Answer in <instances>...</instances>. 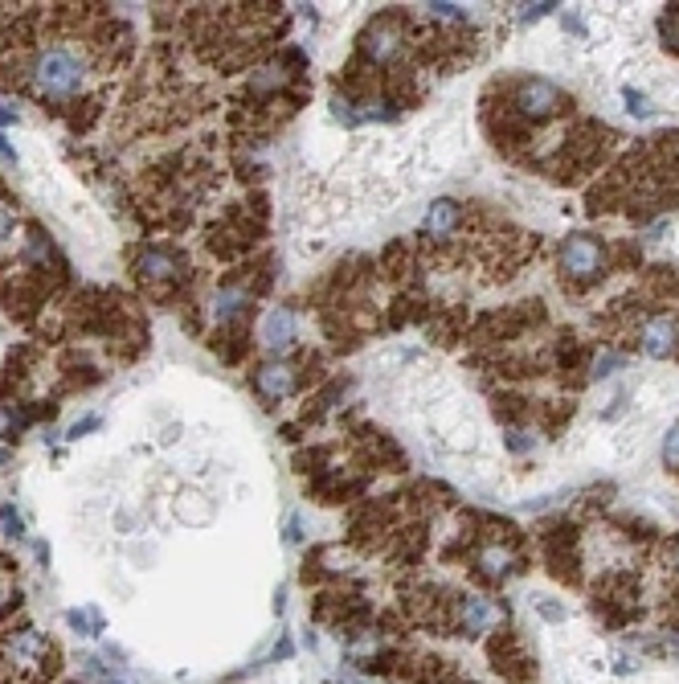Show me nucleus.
<instances>
[{"mask_svg":"<svg viewBox=\"0 0 679 684\" xmlns=\"http://www.w3.org/2000/svg\"><path fill=\"white\" fill-rule=\"evenodd\" d=\"M618 365H622V357H618V353H602V357L594 361V377H610Z\"/></svg>","mask_w":679,"mask_h":684,"instance_id":"6ab92c4d","label":"nucleus"},{"mask_svg":"<svg viewBox=\"0 0 679 684\" xmlns=\"http://www.w3.org/2000/svg\"><path fill=\"white\" fill-rule=\"evenodd\" d=\"M258 336H262V345H266L270 353H287V349L295 345V316H291L287 308H270V312L262 316Z\"/></svg>","mask_w":679,"mask_h":684,"instance_id":"9d476101","label":"nucleus"},{"mask_svg":"<svg viewBox=\"0 0 679 684\" xmlns=\"http://www.w3.org/2000/svg\"><path fill=\"white\" fill-rule=\"evenodd\" d=\"M66 623H70V627H78L82 635H99V631H103V619H99V615H90V611H70V615H66Z\"/></svg>","mask_w":679,"mask_h":684,"instance_id":"4468645a","label":"nucleus"},{"mask_svg":"<svg viewBox=\"0 0 679 684\" xmlns=\"http://www.w3.org/2000/svg\"><path fill=\"white\" fill-rule=\"evenodd\" d=\"M54 664H58V652L41 631L5 627V635H0V672L9 680H21V684L45 680V676H54Z\"/></svg>","mask_w":679,"mask_h":684,"instance_id":"f03ea898","label":"nucleus"},{"mask_svg":"<svg viewBox=\"0 0 679 684\" xmlns=\"http://www.w3.org/2000/svg\"><path fill=\"white\" fill-rule=\"evenodd\" d=\"M299 537H303V533H299V517H291V521H287V541H291V545H295V541H299Z\"/></svg>","mask_w":679,"mask_h":684,"instance_id":"a878e982","label":"nucleus"},{"mask_svg":"<svg viewBox=\"0 0 679 684\" xmlns=\"http://www.w3.org/2000/svg\"><path fill=\"white\" fill-rule=\"evenodd\" d=\"M86 87V54L74 50V46H45L33 62V91L41 99H54V103H70L78 99Z\"/></svg>","mask_w":679,"mask_h":684,"instance_id":"f257e3e1","label":"nucleus"},{"mask_svg":"<svg viewBox=\"0 0 679 684\" xmlns=\"http://www.w3.org/2000/svg\"><path fill=\"white\" fill-rule=\"evenodd\" d=\"M504 443H508V447H512L516 455H520V451L536 447V435H528V431H508V435H504Z\"/></svg>","mask_w":679,"mask_h":684,"instance_id":"a211bd4d","label":"nucleus"},{"mask_svg":"<svg viewBox=\"0 0 679 684\" xmlns=\"http://www.w3.org/2000/svg\"><path fill=\"white\" fill-rule=\"evenodd\" d=\"M557 5H520V21L524 25H532V21H540V17H549Z\"/></svg>","mask_w":679,"mask_h":684,"instance_id":"412c9836","label":"nucleus"},{"mask_svg":"<svg viewBox=\"0 0 679 684\" xmlns=\"http://www.w3.org/2000/svg\"><path fill=\"white\" fill-rule=\"evenodd\" d=\"M5 463H9V451H5V447H0V467H5Z\"/></svg>","mask_w":679,"mask_h":684,"instance_id":"c756f323","label":"nucleus"},{"mask_svg":"<svg viewBox=\"0 0 679 684\" xmlns=\"http://www.w3.org/2000/svg\"><path fill=\"white\" fill-rule=\"evenodd\" d=\"M401 50H405V29H401L393 17H381V21L365 33V54H369L373 62H393Z\"/></svg>","mask_w":679,"mask_h":684,"instance_id":"423d86ee","label":"nucleus"},{"mask_svg":"<svg viewBox=\"0 0 679 684\" xmlns=\"http://www.w3.org/2000/svg\"><path fill=\"white\" fill-rule=\"evenodd\" d=\"M561 271L565 279H577V283H590L606 271V250L602 242H594L590 234H569L561 242Z\"/></svg>","mask_w":679,"mask_h":684,"instance_id":"20e7f679","label":"nucleus"},{"mask_svg":"<svg viewBox=\"0 0 679 684\" xmlns=\"http://www.w3.org/2000/svg\"><path fill=\"white\" fill-rule=\"evenodd\" d=\"M0 525H5V529H9L13 537H21V517H17V512H13L9 504H5V508H0Z\"/></svg>","mask_w":679,"mask_h":684,"instance_id":"4be33fe9","label":"nucleus"},{"mask_svg":"<svg viewBox=\"0 0 679 684\" xmlns=\"http://www.w3.org/2000/svg\"><path fill=\"white\" fill-rule=\"evenodd\" d=\"M0 156H5V160H17V152L5 144V136H0Z\"/></svg>","mask_w":679,"mask_h":684,"instance_id":"cd10ccee","label":"nucleus"},{"mask_svg":"<svg viewBox=\"0 0 679 684\" xmlns=\"http://www.w3.org/2000/svg\"><path fill=\"white\" fill-rule=\"evenodd\" d=\"M455 226H459V201L442 197V201H434V205H430L426 222H422V234H426V238H446Z\"/></svg>","mask_w":679,"mask_h":684,"instance_id":"f8f14e48","label":"nucleus"},{"mask_svg":"<svg viewBox=\"0 0 679 684\" xmlns=\"http://www.w3.org/2000/svg\"><path fill=\"white\" fill-rule=\"evenodd\" d=\"M675 566H679V545H675Z\"/></svg>","mask_w":679,"mask_h":684,"instance_id":"7c9ffc66","label":"nucleus"},{"mask_svg":"<svg viewBox=\"0 0 679 684\" xmlns=\"http://www.w3.org/2000/svg\"><path fill=\"white\" fill-rule=\"evenodd\" d=\"M95 426H99V414H90V418L74 422V431H70V439H78V435H86V431H95Z\"/></svg>","mask_w":679,"mask_h":684,"instance_id":"5701e85b","label":"nucleus"},{"mask_svg":"<svg viewBox=\"0 0 679 684\" xmlns=\"http://www.w3.org/2000/svg\"><path fill=\"white\" fill-rule=\"evenodd\" d=\"M180 271H185V263H180V254L168 246H144L135 254V275L148 283H172V279H180Z\"/></svg>","mask_w":679,"mask_h":684,"instance_id":"39448f33","label":"nucleus"},{"mask_svg":"<svg viewBox=\"0 0 679 684\" xmlns=\"http://www.w3.org/2000/svg\"><path fill=\"white\" fill-rule=\"evenodd\" d=\"M430 13L438 21H467V9L463 5H430Z\"/></svg>","mask_w":679,"mask_h":684,"instance_id":"f3484780","label":"nucleus"},{"mask_svg":"<svg viewBox=\"0 0 679 684\" xmlns=\"http://www.w3.org/2000/svg\"><path fill=\"white\" fill-rule=\"evenodd\" d=\"M639 345L643 353L651 357H671L679 349V324L671 316H651L643 328H639Z\"/></svg>","mask_w":679,"mask_h":684,"instance_id":"0eeeda50","label":"nucleus"},{"mask_svg":"<svg viewBox=\"0 0 679 684\" xmlns=\"http://www.w3.org/2000/svg\"><path fill=\"white\" fill-rule=\"evenodd\" d=\"M475 566H479V574H483V578L504 582L508 574H516L520 558H516V549H512V545L491 541V545H479V549H475Z\"/></svg>","mask_w":679,"mask_h":684,"instance_id":"1a4fd4ad","label":"nucleus"},{"mask_svg":"<svg viewBox=\"0 0 679 684\" xmlns=\"http://www.w3.org/2000/svg\"><path fill=\"white\" fill-rule=\"evenodd\" d=\"M622 99H626V107L635 111V115H651V103H647V95H643V91L626 87V91H622Z\"/></svg>","mask_w":679,"mask_h":684,"instance_id":"dca6fc26","label":"nucleus"},{"mask_svg":"<svg viewBox=\"0 0 679 684\" xmlns=\"http://www.w3.org/2000/svg\"><path fill=\"white\" fill-rule=\"evenodd\" d=\"M9 230H13V213H9V209H0V242L9 238Z\"/></svg>","mask_w":679,"mask_h":684,"instance_id":"393cba45","label":"nucleus"},{"mask_svg":"<svg viewBox=\"0 0 679 684\" xmlns=\"http://www.w3.org/2000/svg\"><path fill=\"white\" fill-rule=\"evenodd\" d=\"M536 611L545 615L549 623H561V619H565V607H561V603H549V598H536Z\"/></svg>","mask_w":679,"mask_h":684,"instance_id":"aec40b11","label":"nucleus"},{"mask_svg":"<svg viewBox=\"0 0 679 684\" xmlns=\"http://www.w3.org/2000/svg\"><path fill=\"white\" fill-rule=\"evenodd\" d=\"M565 29H573L577 37H585V25H581V17H565Z\"/></svg>","mask_w":679,"mask_h":684,"instance_id":"bb28decb","label":"nucleus"},{"mask_svg":"<svg viewBox=\"0 0 679 684\" xmlns=\"http://www.w3.org/2000/svg\"><path fill=\"white\" fill-rule=\"evenodd\" d=\"M246 287H238V283H230V287H221L217 295H213V320L217 324H225V320H234L238 312H246Z\"/></svg>","mask_w":679,"mask_h":684,"instance_id":"ddd939ff","label":"nucleus"},{"mask_svg":"<svg viewBox=\"0 0 679 684\" xmlns=\"http://www.w3.org/2000/svg\"><path fill=\"white\" fill-rule=\"evenodd\" d=\"M0 123H17V103H5V99H0Z\"/></svg>","mask_w":679,"mask_h":684,"instance_id":"b1692460","label":"nucleus"},{"mask_svg":"<svg viewBox=\"0 0 679 684\" xmlns=\"http://www.w3.org/2000/svg\"><path fill=\"white\" fill-rule=\"evenodd\" d=\"M495 623H504V607L487 603V598H479V594H467L463 603H459V627H463L467 635H483V631H491Z\"/></svg>","mask_w":679,"mask_h":684,"instance_id":"6e6552de","label":"nucleus"},{"mask_svg":"<svg viewBox=\"0 0 679 684\" xmlns=\"http://www.w3.org/2000/svg\"><path fill=\"white\" fill-rule=\"evenodd\" d=\"M5 607H9V586L0 582V611H5Z\"/></svg>","mask_w":679,"mask_h":684,"instance_id":"c85d7f7f","label":"nucleus"},{"mask_svg":"<svg viewBox=\"0 0 679 684\" xmlns=\"http://www.w3.org/2000/svg\"><path fill=\"white\" fill-rule=\"evenodd\" d=\"M512 107H516L524 119L545 123V119H557L561 111H569L573 103H569V95H565L561 87H553L549 78H524L520 87H516V95H512Z\"/></svg>","mask_w":679,"mask_h":684,"instance_id":"7ed1b4c3","label":"nucleus"},{"mask_svg":"<svg viewBox=\"0 0 679 684\" xmlns=\"http://www.w3.org/2000/svg\"><path fill=\"white\" fill-rule=\"evenodd\" d=\"M258 394H262V398H270V402L291 398V394H295V369H291V365H283V361L262 365V369H258Z\"/></svg>","mask_w":679,"mask_h":684,"instance_id":"9b49d317","label":"nucleus"},{"mask_svg":"<svg viewBox=\"0 0 679 684\" xmlns=\"http://www.w3.org/2000/svg\"><path fill=\"white\" fill-rule=\"evenodd\" d=\"M663 463H667V467H675V472H679V422L671 426V431H667V439H663Z\"/></svg>","mask_w":679,"mask_h":684,"instance_id":"2eb2a0df","label":"nucleus"}]
</instances>
